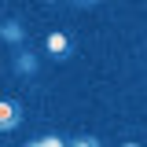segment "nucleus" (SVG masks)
I'll list each match as a JSON object with an SVG mask.
<instances>
[{"mask_svg": "<svg viewBox=\"0 0 147 147\" xmlns=\"http://www.w3.org/2000/svg\"><path fill=\"white\" fill-rule=\"evenodd\" d=\"M26 147H44V144H40V140H30V144H26Z\"/></svg>", "mask_w": 147, "mask_h": 147, "instance_id": "0eeeda50", "label": "nucleus"}, {"mask_svg": "<svg viewBox=\"0 0 147 147\" xmlns=\"http://www.w3.org/2000/svg\"><path fill=\"white\" fill-rule=\"evenodd\" d=\"M70 147H99V140H96V136H74Z\"/></svg>", "mask_w": 147, "mask_h": 147, "instance_id": "423d86ee", "label": "nucleus"}, {"mask_svg": "<svg viewBox=\"0 0 147 147\" xmlns=\"http://www.w3.org/2000/svg\"><path fill=\"white\" fill-rule=\"evenodd\" d=\"M121 147H140V144H136V140H129V144H121Z\"/></svg>", "mask_w": 147, "mask_h": 147, "instance_id": "6e6552de", "label": "nucleus"}, {"mask_svg": "<svg viewBox=\"0 0 147 147\" xmlns=\"http://www.w3.org/2000/svg\"><path fill=\"white\" fill-rule=\"evenodd\" d=\"M0 37H4V44H11V48L18 52V44H22V37H26V33H22V22L7 15L4 22H0Z\"/></svg>", "mask_w": 147, "mask_h": 147, "instance_id": "20e7f679", "label": "nucleus"}, {"mask_svg": "<svg viewBox=\"0 0 147 147\" xmlns=\"http://www.w3.org/2000/svg\"><path fill=\"white\" fill-rule=\"evenodd\" d=\"M18 121H22V107H18V99L4 96V99H0V132H15Z\"/></svg>", "mask_w": 147, "mask_h": 147, "instance_id": "f03ea898", "label": "nucleus"}, {"mask_svg": "<svg viewBox=\"0 0 147 147\" xmlns=\"http://www.w3.org/2000/svg\"><path fill=\"white\" fill-rule=\"evenodd\" d=\"M44 52L63 63V59H70V55H74V44H70V37L63 33V30H55V33H48V40H44Z\"/></svg>", "mask_w": 147, "mask_h": 147, "instance_id": "7ed1b4c3", "label": "nucleus"}, {"mask_svg": "<svg viewBox=\"0 0 147 147\" xmlns=\"http://www.w3.org/2000/svg\"><path fill=\"white\" fill-rule=\"evenodd\" d=\"M11 66H15V74L22 81H33L37 70H40V59H37V52H30V48H18L15 59H11Z\"/></svg>", "mask_w": 147, "mask_h": 147, "instance_id": "f257e3e1", "label": "nucleus"}, {"mask_svg": "<svg viewBox=\"0 0 147 147\" xmlns=\"http://www.w3.org/2000/svg\"><path fill=\"white\" fill-rule=\"evenodd\" d=\"M40 144H44V147H70L66 140H63V136H59V132H48V136H44Z\"/></svg>", "mask_w": 147, "mask_h": 147, "instance_id": "39448f33", "label": "nucleus"}]
</instances>
